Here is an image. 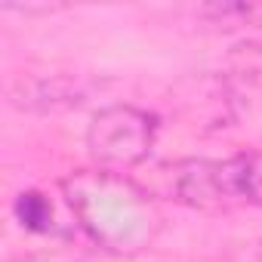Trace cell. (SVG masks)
Instances as JSON below:
<instances>
[{"label":"cell","instance_id":"cell-1","mask_svg":"<svg viewBox=\"0 0 262 262\" xmlns=\"http://www.w3.org/2000/svg\"><path fill=\"white\" fill-rule=\"evenodd\" d=\"M62 191L77 225L108 253H139L161 228L151 194L123 173L80 170L62 182Z\"/></svg>","mask_w":262,"mask_h":262},{"label":"cell","instance_id":"cell-2","mask_svg":"<svg viewBox=\"0 0 262 262\" xmlns=\"http://www.w3.org/2000/svg\"><path fill=\"white\" fill-rule=\"evenodd\" d=\"M173 198L198 210H228L241 204L262 207V155L182 161L173 173Z\"/></svg>","mask_w":262,"mask_h":262},{"label":"cell","instance_id":"cell-3","mask_svg":"<svg viewBox=\"0 0 262 262\" xmlns=\"http://www.w3.org/2000/svg\"><path fill=\"white\" fill-rule=\"evenodd\" d=\"M158 139V117L136 105H108L86 129V148L99 170L123 173L148 161Z\"/></svg>","mask_w":262,"mask_h":262},{"label":"cell","instance_id":"cell-4","mask_svg":"<svg viewBox=\"0 0 262 262\" xmlns=\"http://www.w3.org/2000/svg\"><path fill=\"white\" fill-rule=\"evenodd\" d=\"M13 213L16 219L22 222V228L28 231H37V234H47V231H56V222H53V207L50 201L40 194V191H22L13 204Z\"/></svg>","mask_w":262,"mask_h":262}]
</instances>
